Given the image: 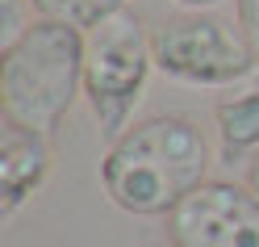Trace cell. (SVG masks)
I'll list each match as a JSON object with an SVG mask.
<instances>
[{
	"mask_svg": "<svg viewBox=\"0 0 259 247\" xmlns=\"http://www.w3.org/2000/svg\"><path fill=\"white\" fill-rule=\"evenodd\" d=\"M180 9H192V13H201V9H213V5H222V0H176Z\"/></svg>",
	"mask_w": 259,
	"mask_h": 247,
	"instance_id": "obj_11",
	"label": "cell"
},
{
	"mask_svg": "<svg viewBox=\"0 0 259 247\" xmlns=\"http://www.w3.org/2000/svg\"><path fill=\"white\" fill-rule=\"evenodd\" d=\"M29 9H38L42 17L63 21V25H75V29H88L101 25L105 17L125 9V0H29Z\"/></svg>",
	"mask_w": 259,
	"mask_h": 247,
	"instance_id": "obj_8",
	"label": "cell"
},
{
	"mask_svg": "<svg viewBox=\"0 0 259 247\" xmlns=\"http://www.w3.org/2000/svg\"><path fill=\"white\" fill-rule=\"evenodd\" d=\"M209 163L213 155L197 118L155 113L109 143L101 159V185L117 209L155 218L171 214L197 185H205Z\"/></svg>",
	"mask_w": 259,
	"mask_h": 247,
	"instance_id": "obj_1",
	"label": "cell"
},
{
	"mask_svg": "<svg viewBox=\"0 0 259 247\" xmlns=\"http://www.w3.org/2000/svg\"><path fill=\"white\" fill-rule=\"evenodd\" d=\"M151 51H155V67L167 80L197 84V88L238 84L259 67L247 38L209 13H188V17H171L155 25Z\"/></svg>",
	"mask_w": 259,
	"mask_h": 247,
	"instance_id": "obj_4",
	"label": "cell"
},
{
	"mask_svg": "<svg viewBox=\"0 0 259 247\" xmlns=\"http://www.w3.org/2000/svg\"><path fill=\"white\" fill-rule=\"evenodd\" d=\"M151 247H159V243H151ZM171 247H176V243H171Z\"/></svg>",
	"mask_w": 259,
	"mask_h": 247,
	"instance_id": "obj_13",
	"label": "cell"
},
{
	"mask_svg": "<svg viewBox=\"0 0 259 247\" xmlns=\"http://www.w3.org/2000/svg\"><path fill=\"white\" fill-rule=\"evenodd\" d=\"M247 189L259 197V155H255V163H251V172H247Z\"/></svg>",
	"mask_w": 259,
	"mask_h": 247,
	"instance_id": "obj_12",
	"label": "cell"
},
{
	"mask_svg": "<svg viewBox=\"0 0 259 247\" xmlns=\"http://www.w3.org/2000/svg\"><path fill=\"white\" fill-rule=\"evenodd\" d=\"M51 172V143L25 126H0V218H13Z\"/></svg>",
	"mask_w": 259,
	"mask_h": 247,
	"instance_id": "obj_6",
	"label": "cell"
},
{
	"mask_svg": "<svg viewBox=\"0 0 259 247\" xmlns=\"http://www.w3.org/2000/svg\"><path fill=\"white\" fill-rule=\"evenodd\" d=\"M238 25H242V38H247L251 55L259 63V0H238Z\"/></svg>",
	"mask_w": 259,
	"mask_h": 247,
	"instance_id": "obj_10",
	"label": "cell"
},
{
	"mask_svg": "<svg viewBox=\"0 0 259 247\" xmlns=\"http://www.w3.org/2000/svg\"><path fill=\"white\" fill-rule=\"evenodd\" d=\"M213 122H218L222 155L230 163L234 159H247V155H259V76L242 92L218 101Z\"/></svg>",
	"mask_w": 259,
	"mask_h": 247,
	"instance_id": "obj_7",
	"label": "cell"
},
{
	"mask_svg": "<svg viewBox=\"0 0 259 247\" xmlns=\"http://www.w3.org/2000/svg\"><path fill=\"white\" fill-rule=\"evenodd\" d=\"M29 25H34V21L21 17V0H0V51L13 46Z\"/></svg>",
	"mask_w": 259,
	"mask_h": 247,
	"instance_id": "obj_9",
	"label": "cell"
},
{
	"mask_svg": "<svg viewBox=\"0 0 259 247\" xmlns=\"http://www.w3.org/2000/svg\"><path fill=\"white\" fill-rule=\"evenodd\" d=\"M176 247H259V197L234 180H205L167 214Z\"/></svg>",
	"mask_w": 259,
	"mask_h": 247,
	"instance_id": "obj_5",
	"label": "cell"
},
{
	"mask_svg": "<svg viewBox=\"0 0 259 247\" xmlns=\"http://www.w3.org/2000/svg\"><path fill=\"white\" fill-rule=\"evenodd\" d=\"M84 92V29L38 17L0 51V113L51 138Z\"/></svg>",
	"mask_w": 259,
	"mask_h": 247,
	"instance_id": "obj_2",
	"label": "cell"
},
{
	"mask_svg": "<svg viewBox=\"0 0 259 247\" xmlns=\"http://www.w3.org/2000/svg\"><path fill=\"white\" fill-rule=\"evenodd\" d=\"M151 63V34L134 9L113 13L84 34V96L105 138L130 130V118L147 92Z\"/></svg>",
	"mask_w": 259,
	"mask_h": 247,
	"instance_id": "obj_3",
	"label": "cell"
}]
</instances>
